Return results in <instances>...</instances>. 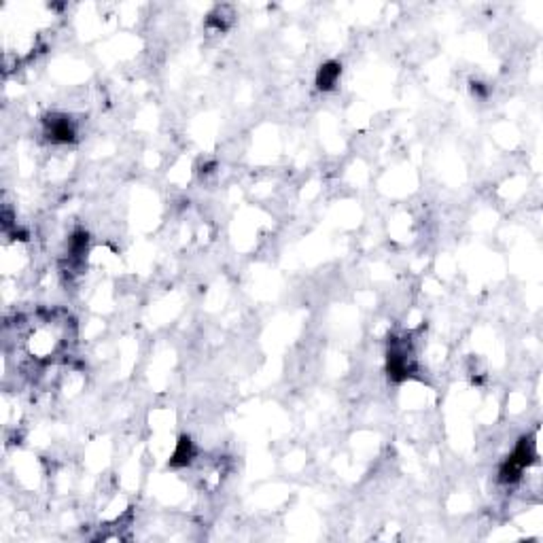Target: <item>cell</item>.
<instances>
[{
    "label": "cell",
    "instance_id": "1",
    "mask_svg": "<svg viewBox=\"0 0 543 543\" xmlns=\"http://www.w3.org/2000/svg\"><path fill=\"white\" fill-rule=\"evenodd\" d=\"M535 459H537L535 441L531 437H522L516 444L514 452L503 461V465L499 469V480L503 484H516L522 478L524 469L535 463Z\"/></svg>",
    "mask_w": 543,
    "mask_h": 543
},
{
    "label": "cell",
    "instance_id": "2",
    "mask_svg": "<svg viewBox=\"0 0 543 543\" xmlns=\"http://www.w3.org/2000/svg\"><path fill=\"white\" fill-rule=\"evenodd\" d=\"M45 130H47V136L57 143V145H68L77 139V130H75V123L68 119V117H60V115H53V117H47L45 119Z\"/></svg>",
    "mask_w": 543,
    "mask_h": 543
},
{
    "label": "cell",
    "instance_id": "3",
    "mask_svg": "<svg viewBox=\"0 0 543 543\" xmlns=\"http://www.w3.org/2000/svg\"><path fill=\"white\" fill-rule=\"evenodd\" d=\"M339 75H342V66H339L337 62H333V60L325 62L319 68V73H317V87L321 91H331L337 85Z\"/></svg>",
    "mask_w": 543,
    "mask_h": 543
},
{
    "label": "cell",
    "instance_id": "4",
    "mask_svg": "<svg viewBox=\"0 0 543 543\" xmlns=\"http://www.w3.org/2000/svg\"><path fill=\"white\" fill-rule=\"evenodd\" d=\"M195 454H197V450L193 446V441L189 437H181L177 441L172 456H170V467H187V465H191Z\"/></svg>",
    "mask_w": 543,
    "mask_h": 543
},
{
    "label": "cell",
    "instance_id": "5",
    "mask_svg": "<svg viewBox=\"0 0 543 543\" xmlns=\"http://www.w3.org/2000/svg\"><path fill=\"white\" fill-rule=\"evenodd\" d=\"M87 233L85 231H75L73 233V238H71V244H68V251H71V257L73 259H79V257H83L85 255V251H87Z\"/></svg>",
    "mask_w": 543,
    "mask_h": 543
}]
</instances>
